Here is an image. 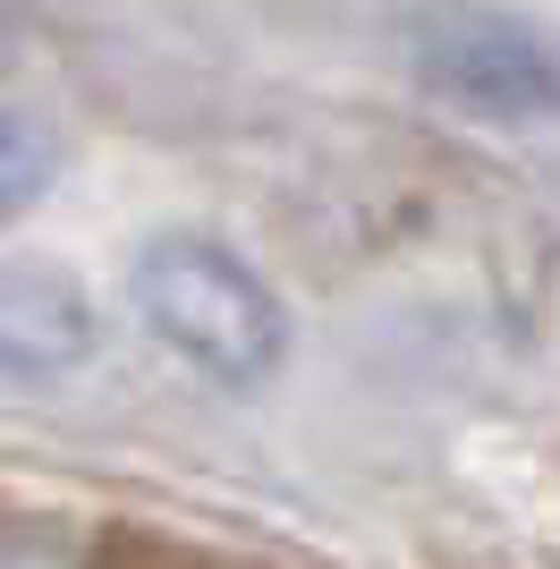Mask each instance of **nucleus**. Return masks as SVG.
Wrapping results in <instances>:
<instances>
[{
    "label": "nucleus",
    "instance_id": "obj_1",
    "mask_svg": "<svg viewBox=\"0 0 560 569\" xmlns=\"http://www.w3.org/2000/svg\"><path fill=\"white\" fill-rule=\"evenodd\" d=\"M128 307L187 375L221 391H263L289 366V307L230 238L212 230H153L128 263Z\"/></svg>",
    "mask_w": 560,
    "mask_h": 569
},
{
    "label": "nucleus",
    "instance_id": "obj_2",
    "mask_svg": "<svg viewBox=\"0 0 560 569\" xmlns=\"http://www.w3.org/2000/svg\"><path fill=\"white\" fill-rule=\"evenodd\" d=\"M417 77H424V94L459 102L476 119H501V128L552 111V43L527 18H501V9L433 18L417 43Z\"/></svg>",
    "mask_w": 560,
    "mask_h": 569
},
{
    "label": "nucleus",
    "instance_id": "obj_4",
    "mask_svg": "<svg viewBox=\"0 0 560 569\" xmlns=\"http://www.w3.org/2000/svg\"><path fill=\"white\" fill-rule=\"evenodd\" d=\"M60 179V128L43 111H9L0 102V230L26 221Z\"/></svg>",
    "mask_w": 560,
    "mask_h": 569
},
{
    "label": "nucleus",
    "instance_id": "obj_5",
    "mask_svg": "<svg viewBox=\"0 0 560 569\" xmlns=\"http://www.w3.org/2000/svg\"><path fill=\"white\" fill-rule=\"evenodd\" d=\"M0 569H69V561H60V552H34V545H9Z\"/></svg>",
    "mask_w": 560,
    "mask_h": 569
},
{
    "label": "nucleus",
    "instance_id": "obj_3",
    "mask_svg": "<svg viewBox=\"0 0 560 569\" xmlns=\"http://www.w3.org/2000/svg\"><path fill=\"white\" fill-rule=\"evenodd\" d=\"M102 357V315L86 281L51 256L0 263V382H69Z\"/></svg>",
    "mask_w": 560,
    "mask_h": 569
}]
</instances>
